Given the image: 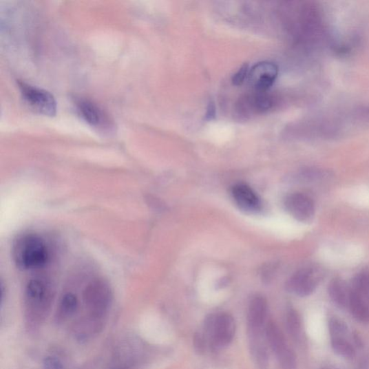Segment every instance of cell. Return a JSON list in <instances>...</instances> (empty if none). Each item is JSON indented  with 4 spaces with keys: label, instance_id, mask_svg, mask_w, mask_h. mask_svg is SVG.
I'll list each match as a JSON object with an SVG mask.
<instances>
[{
    "label": "cell",
    "instance_id": "cell-1",
    "mask_svg": "<svg viewBox=\"0 0 369 369\" xmlns=\"http://www.w3.org/2000/svg\"><path fill=\"white\" fill-rule=\"evenodd\" d=\"M113 302L112 291L102 280L89 282L83 293V313L72 321L71 332L76 340L94 339L103 330Z\"/></svg>",
    "mask_w": 369,
    "mask_h": 369
},
{
    "label": "cell",
    "instance_id": "cell-2",
    "mask_svg": "<svg viewBox=\"0 0 369 369\" xmlns=\"http://www.w3.org/2000/svg\"><path fill=\"white\" fill-rule=\"evenodd\" d=\"M54 298V288L49 280L39 277L29 281L23 297L25 325L29 331L41 328L50 315Z\"/></svg>",
    "mask_w": 369,
    "mask_h": 369
},
{
    "label": "cell",
    "instance_id": "cell-3",
    "mask_svg": "<svg viewBox=\"0 0 369 369\" xmlns=\"http://www.w3.org/2000/svg\"><path fill=\"white\" fill-rule=\"evenodd\" d=\"M12 255L14 262L23 270L41 268L48 264L50 251L48 244L34 233L23 234L14 240Z\"/></svg>",
    "mask_w": 369,
    "mask_h": 369
},
{
    "label": "cell",
    "instance_id": "cell-4",
    "mask_svg": "<svg viewBox=\"0 0 369 369\" xmlns=\"http://www.w3.org/2000/svg\"><path fill=\"white\" fill-rule=\"evenodd\" d=\"M348 308L361 322H369V273L357 275L350 287Z\"/></svg>",
    "mask_w": 369,
    "mask_h": 369
},
{
    "label": "cell",
    "instance_id": "cell-5",
    "mask_svg": "<svg viewBox=\"0 0 369 369\" xmlns=\"http://www.w3.org/2000/svg\"><path fill=\"white\" fill-rule=\"evenodd\" d=\"M18 85L23 98L34 110L51 117L56 114V101L50 92L23 81Z\"/></svg>",
    "mask_w": 369,
    "mask_h": 369
},
{
    "label": "cell",
    "instance_id": "cell-6",
    "mask_svg": "<svg viewBox=\"0 0 369 369\" xmlns=\"http://www.w3.org/2000/svg\"><path fill=\"white\" fill-rule=\"evenodd\" d=\"M76 111L87 124L99 131H112L113 123L101 107L94 102L80 98L75 100Z\"/></svg>",
    "mask_w": 369,
    "mask_h": 369
},
{
    "label": "cell",
    "instance_id": "cell-7",
    "mask_svg": "<svg viewBox=\"0 0 369 369\" xmlns=\"http://www.w3.org/2000/svg\"><path fill=\"white\" fill-rule=\"evenodd\" d=\"M319 272L314 268H304L296 272L286 283L290 293L305 297L313 293L319 280Z\"/></svg>",
    "mask_w": 369,
    "mask_h": 369
},
{
    "label": "cell",
    "instance_id": "cell-8",
    "mask_svg": "<svg viewBox=\"0 0 369 369\" xmlns=\"http://www.w3.org/2000/svg\"><path fill=\"white\" fill-rule=\"evenodd\" d=\"M235 331V321L232 315L227 313L217 315L210 347L219 349L228 346L233 341Z\"/></svg>",
    "mask_w": 369,
    "mask_h": 369
},
{
    "label": "cell",
    "instance_id": "cell-9",
    "mask_svg": "<svg viewBox=\"0 0 369 369\" xmlns=\"http://www.w3.org/2000/svg\"><path fill=\"white\" fill-rule=\"evenodd\" d=\"M279 70L275 65L263 61L253 66L249 74L251 85L257 92H266L275 83Z\"/></svg>",
    "mask_w": 369,
    "mask_h": 369
},
{
    "label": "cell",
    "instance_id": "cell-10",
    "mask_svg": "<svg viewBox=\"0 0 369 369\" xmlns=\"http://www.w3.org/2000/svg\"><path fill=\"white\" fill-rule=\"evenodd\" d=\"M285 207L292 218L303 222L310 221L315 211L313 200L301 193L288 196L285 200Z\"/></svg>",
    "mask_w": 369,
    "mask_h": 369
},
{
    "label": "cell",
    "instance_id": "cell-11",
    "mask_svg": "<svg viewBox=\"0 0 369 369\" xmlns=\"http://www.w3.org/2000/svg\"><path fill=\"white\" fill-rule=\"evenodd\" d=\"M232 196L237 206L245 212L256 213L261 209L260 198L248 184H236L232 189Z\"/></svg>",
    "mask_w": 369,
    "mask_h": 369
},
{
    "label": "cell",
    "instance_id": "cell-12",
    "mask_svg": "<svg viewBox=\"0 0 369 369\" xmlns=\"http://www.w3.org/2000/svg\"><path fill=\"white\" fill-rule=\"evenodd\" d=\"M268 313V303L262 296L254 297L249 307V331H264Z\"/></svg>",
    "mask_w": 369,
    "mask_h": 369
},
{
    "label": "cell",
    "instance_id": "cell-13",
    "mask_svg": "<svg viewBox=\"0 0 369 369\" xmlns=\"http://www.w3.org/2000/svg\"><path fill=\"white\" fill-rule=\"evenodd\" d=\"M79 299L72 292H67L61 298L55 313V321L63 325L72 318H75L79 310Z\"/></svg>",
    "mask_w": 369,
    "mask_h": 369
},
{
    "label": "cell",
    "instance_id": "cell-14",
    "mask_svg": "<svg viewBox=\"0 0 369 369\" xmlns=\"http://www.w3.org/2000/svg\"><path fill=\"white\" fill-rule=\"evenodd\" d=\"M250 347L252 355L260 369H266L269 356L265 340V330L249 332Z\"/></svg>",
    "mask_w": 369,
    "mask_h": 369
},
{
    "label": "cell",
    "instance_id": "cell-15",
    "mask_svg": "<svg viewBox=\"0 0 369 369\" xmlns=\"http://www.w3.org/2000/svg\"><path fill=\"white\" fill-rule=\"evenodd\" d=\"M265 335L268 345L276 357L281 355L288 348L283 332L274 321L268 322Z\"/></svg>",
    "mask_w": 369,
    "mask_h": 369
},
{
    "label": "cell",
    "instance_id": "cell-16",
    "mask_svg": "<svg viewBox=\"0 0 369 369\" xmlns=\"http://www.w3.org/2000/svg\"><path fill=\"white\" fill-rule=\"evenodd\" d=\"M328 294L333 302L341 308L348 307L350 288L338 278L331 281L328 286Z\"/></svg>",
    "mask_w": 369,
    "mask_h": 369
},
{
    "label": "cell",
    "instance_id": "cell-17",
    "mask_svg": "<svg viewBox=\"0 0 369 369\" xmlns=\"http://www.w3.org/2000/svg\"><path fill=\"white\" fill-rule=\"evenodd\" d=\"M331 347L333 351L343 358L351 359L356 356L355 347L345 337L331 338Z\"/></svg>",
    "mask_w": 369,
    "mask_h": 369
},
{
    "label": "cell",
    "instance_id": "cell-18",
    "mask_svg": "<svg viewBox=\"0 0 369 369\" xmlns=\"http://www.w3.org/2000/svg\"><path fill=\"white\" fill-rule=\"evenodd\" d=\"M286 327L290 335L299 341L302 335V321L299 314L294 309L290 310L286 315Z\"/></svg>",
    "mask_w": 369,
    "mask_h": 369
},
{
    "label": "cell",
    "instance_id": "cell-19",
    "mask_svg": "<svg viewBox=\"0 0 369 369\" xmlns=\"http://www.w3.org/2000/svg\"><path fill=\"white\" fill-rule=\"evenodd\" d=\"M273 103L272 98L266 94V92H257V94L251 98V103L253 110L257 112L268 111L271 109Z\"/></svg>",
    "mask_w": 369,
    "mask_h": 369
},
{
    "label": "cell",
    "instance_id": "cell-20",
    "mask_svg": "<svg viewBox=\"0 0 369 369\" xmlns=\"http://www.w3.org/2000/svg\"><path fill=\"white\" fill-rule=\"evenodd\" d=\"M330 338L345 337L348 335V329L346 323L336 317L331 318L328 322Z\"/></svg>",
    "mask_w": 369,
    "mask_h": 369
},
{
    "label": "cell",
    "instance_id": "cell-21",
    "mask_svg": "<svg viewBox=\"0 0 369 369\" xmlns=\"http://www.w3.org/2000/svg\"><path fill=\"white\" fill-rule=\"evenodd\" d=\"M41 369H70V368L68 363L63 357L52 355L43 359Z\"/></svg>",
    "mask_w": 369,
    "mask_h": 369
},
{
    "label": "cell",
    "instance_id": "cell-22",
    "mask_svg": "<svg viewBox=\"0 0 369 369\" xmlns=\"http://www.w3.org/2000/svg\"><path fill=\"white\" fill-rule=\"evenodd\" d=\"M283 369H296L297 368V357L293 350L289 347L282 353L281 355L277 357Z\"/></svg>",
    "mask_w": 369,
    "mask_h": 369
},
{
    "label": "cell",
    "instance_id": "cell-23",
    "mask_svg": "<svg viewBox=\"0 0 369 369\" xmlns=\"http://www.w3.org/2000/svg\"><path fill=\"white\" fill-rule=\"evenodd\" d=\"M209 343L203 332H197L193 337V346L199 355H203L207 351Z\"/></svg>",
    "mask_w": 369,
    "mask_h": 369
},
{
    "label": "cell",
    "instance_id": "cell-24",
    "mask_svg": "<svg viewBox=\"0 0 369 369\" xmlns=\"http://www.w3.org/2000/svg\"><path fill=\"white\" fill-rule=\"evenodd\" d=\"M249 72V64H244L233 76V83L236 86L241 85L248 78Z\"/></svg>",
    "mask_w": 369,
    "mask_h": 369
},
{
    "label": "cell",
    "instance_id": "cell-25",
    "mask_svg": "<svg viewBox=\"0 0 369 369\" xmlns=\"http://www.w3.org/2000/svg\"><path fill=\"white\" fill-rule=\"evenodd\" d=\"M215 117H216V107H215V105L213 102H210L207 107L205 119L207 120H211Z\"/></svg>",
    "mask_w": 369,
    "mask_h": 369
},
{
    "label": "cell",
    "instance_id": "cell-26",
    "mask_svg": "<svg viewBox=\"0 0 369 369\" xmlns=\"http://www.w3.org/2000/svg\"><path fill=\"white\" fill-rule=\"evenodd\" d=\"M322 369H330V368H322Z\"/></svg>",
    "mask_w": 369,
    "mask_h": 369
},
{
    "label": "cell",
    "instance_id": "cell-27",
    "mask_svg": "<svg viewBox=\"0 0 369 369\" xmlns=\"http://www.w3.org/2000/svg\"><path fill=\"white\" fill-rule=\"evenodd\" d=\"M116 369H121V368H116Z\"/></svg>",
    "mask_w": 369,
    "mask_h": 369
}]
</instances>
